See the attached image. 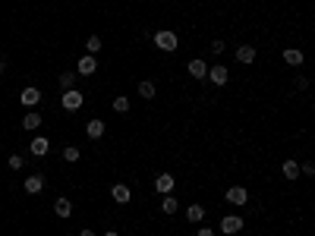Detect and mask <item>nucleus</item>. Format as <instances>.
I'll use <instances>...</instances> for the list:
<instances>
[{
  "label": "nucleus",
  "instance_id": "obj_1",
  "mask_svg": "<svg viewBox=\"0 0 315 236\" xmlns=\"http://www.w3.org/2000/svg\"><path fill=\"white\" fill-rule=\"evenodd\" d=\"M155 47H158V51H164V54H173V51L180 47L177 32H170V29H161V32H155Z\"/></svg>",
  "mask_w": 315,
  "mask_h": 236
},
{
  "label": "nucleus",
  "instance_id": "obj_2",
  "mask_svg": "<svg viewBox=\"0 0 315 236\" xmlns=\"http://www.w3.org/2000/svg\"><path fill=\"white\" fill-rule=\"evenodd\" d=\"M85 104V94L82 91H76V89H66L63 94H60V107H63V110H79V107Z\"/></svg>",
  "mask_w": 315,
  "mask_h": 236
},
{
  "label": "nucleus",
  "instance_id": "obj_3",
  "mask_svg": "<svg viewBox=\"0 0 315 236\" xmlns=\"http://www.w3.org/2000/svg\"><path fill=\"white\" fill-rule=\"evenodd\" d=\"M243 227H246V220L240 218V214H227V218H221V233H224V236L240 233Z\"/></svg>",
  "mask_w": 315,
  "mask_h": 236
},
{
  "label": "nucleus",
  "instance_id": "obj_4",
  "mask_svg": "<svg viewBox=\"0 0 315 236\" xmlns=\"http://www.w3.org/2000/svg\"><path fill=\"white\" fill-rule=\"evenodd\" d=\"M205 79L221 89V85H227V79H230V70H227L224 63H214V66H208V76H205Z\"/></svg>",
  "mask_w": 315,
  "mask_h": 236
},
{
  "label": "nucleus",
  "instance_id": "obj_5",
  "mask_svg": "<svg viewBox=\"0 0 315 236\" xmlns=\"http://www.w3.org/2000/svg\"><path fill=\"white\" fill-rule=\"evenodd\" d=\"M95 73H98V57H95V54H85V57H79L76 76H95Z\"/></svg>",
  "mask_w": 315,
  "mask_h": 236
},
{
  "label": "nucleus",
  "instance_id": "obj_6",
  "mask_svg": "<svg viewBox=\"0 0 315 236\" xmlns=\"http://www.w3.org/2000/svg\"><path fill=\"white\" fill-rule=\"evenodd\" d=\"M111 199L117 201V205H130V201H132V189L126 183H113L111 186Z\"/></svg>",
  "mask_w": 315,
  "mask_h": 236
},
{
  "label": "nucleus",
  "instance_id": "obj_7",
  "mask_svg": "<svg viewBox=\"0 0 315 236\" xmlns=\"http://www.w3.org/2000/svg\"><path fill=\"white\" fill-rule=\"evenodd\" d=\"M173 186H177V180H173L170 170H164V173H158V177H155V189H158L161 195H170Z\"/></svg>",
  "mask_w": 315,
  "mask_h": 236
},
{
  "label": "nucleus",
  "instance_id": "obj_8",
  "mask_svg": "<svg viewBox=\"0 0 315 236\" xmlns=\"http://www.w3.org/2000/svg\"><path fill=\"white\" fill-rule=\"evenodd\" d=\"M230 205H237V208H243L246 201H249V192H246V186H230L227 189V195H224Z\"/></svg>",
  "mask_w": 315,
  "mask_h": 236
},
{
  "label": "nucleus",
  "instance_id": "obj_9",
  "mask_svg": "<svg viewBox=\"0 0 315 236\" xmlns=\"http://www.w3.org/2000/svg\"><path fill=\"white\" fill-rule=\"evenodd\" d=\"M186 73H189L192 79H205V76H208V63L199 60V57H192L189 63H186Z\"/></svg>",
  "mask_w": 315,
  "mask_h": 236
},
{
  "label": "nucleus",
  "instance_id": "obj_10",
  "mask_svg": "<svg viewBox=\"0 0 315 236\" xmlns=\"http://www.w3.org/2000/svg\"><path fill=\"white\" fill-rule=\"evenodd\" d=\"M29 151L35 154V158H44V154L51 151V142H48V136H35L29 142Z\"/></svg>",
  "mask_w": 315,
  "mask_h": 236
},
{
  "label": "nucleus",
  "instance_id": "obj_11",
  "mask_svg": "<svg viewBox=\"0 0 315 236\" xmlns=\"http://www.w3.org/2000/svg\"><path fill=\"white\" fill-rule=\"evenodd\" d=\"M19 101H22L25 107H38V104H41V91H38L35 85H29V89H22V94H19Z\"/></svg>",
  "mask_w": 315,
  "mask_h": 236
},
{
  "label": "nucleus",
  "instance_id": "obj_12",
  "mask_svg": "<svg viewBox=\"0 0 315 236\" xmlns=\"http://www.w3.org/2000/svg\"><path fill=\"white\" fill-rule=\"evenodd\" d=\"M22 189H25V192H29V195H38V192H41V189H44V177H41V173H32V177H25Z\"/></svg>",
  "mask_w": 315,
  "mask_h": 236
},
{
  "label": "nucleus",
  "instance_id": "obj_13",
  "mask_svg": "<svg viewBox=\"0 0 315 236\" xmlns=\"http://www.w3.org/2000/svg\"><path fill=\"white\" fill-rule=\"evenodd\" d=\"M237 63H243V66L256 63V47H252V44H240L237 47Z\"/></svg>",
  "mask_w": 315,
  "mask_h": 236
},
{
  "label": "nucleus",
  "instance_id": "obj_14",
  "mask_svg": "<svg viewBox=\"0 0 315 236\" xmlns=\"http://www.w3.org/2000/svg\"><path fill=\"white\" fill-rule=\"evenodd\" d=\"M107 132V126H104V120H89V123H85V136H89L92 142L95 139H101Z\"/></svg>",
  "mask_w": 315,
  "mask_h": 236
},
{
  "label": "nucleus",
  "instance_id": "obj_15",
  "mask_svg": "<svg viewBox=\"0 0 315 236\" xmlns=\"http://www.w3.org/2000/svg\"><path fill=\"white\" fill-rule=\"evenodd\" d=\"M54 214H57V218H70L73 214V201L66 199V195H60V199L54 201Z\"/></svg>",
  "mask_w": 315,
  "mask_h": 236
},
{
  "label": "nucleus",
  "instance_id": "obj_16",
  "mask_svg": "<svg viewBox=\"0 0 315 236\" xmlns=\"http://www.w3.org/2000/svg\"><path fill=\"white\" fill-rule=\"evenodd\" d=\"M303 51H299V47H287V51H284V63L287 66H303Z\"/></svg>",
  "mask_w": 315,
  "mask_h": 236
},
{
  "label": "nucleus",
  "instance_id": "obj_17",
  "mask_svg": "<svg viewBox=\"0 0 315 236\" xmlns=\"http://www.w3.org/2000/svg\"><path fill=\"white\" fill-rule=\"evenodd\" d=\"M186 220H192V224H202V220H205V208H202V205H189V208H186Z\"/></svg>",
  "mask_w": 315,
  "mask_h": 236
},
{
  "label": "nucleus",
  "instance_id": "obj_18",
  "mask_svg": "<svg viewBox=\"0 0 315 236\" xmlns=\"http://www.w3.org/2000/svg\"><path fill=\"white\" fill-rule=\"evenodd\" d=\"M139 94H142L145 101H151L158 94V89H155V82H151V79H142V82H139Z\"/></svg>",
  "mask_w": 315,
  "mask_h": 236
},
{
  "label": "nucleus",
  "instance_id": "obj_19",
  "mask_svg": "<svg viewBox=\"0 0 315 236\" xmlns=\"http://www.w3.org/2000/svg\"><path fill=\"white\" fill-rule=\"evenodd\" d=\"M41 126V113H35V110H29L22 117V129H38Z\"/></svg>",
  "mask_w": 315,
  "mask_h": 236
},
{
  "label": "nucleus",
  "instance_id": "obj_20",
  "mask_svg": "<svg viewBox=\"0 0 315 236\" xmlns=\"http://www.w3.org/2000/svg\"><path fill=\"white\" fill-rule=\"evenodd\" d=\"M280 173H284L287 180H296L299 177V164L296 161H284V164H280Z\"/></svg>",
  "mask_w": 315,
  "mask_h": 236
},
{
  "label": "nucleus",
  "instance_id": "obj_21",
  "mask_svg": "<svg viewBox=\"0 0 315 236\" xmlns=\"http://www.w3.org/2000/svg\"><path fill=\"white\" fill-rule=\"evenodd\" d=\"M60 89H76V70H66V73H60Z\"/></svg>",
  "mask_w": 315,
  "mask_h": 236
},
{
  "label": "nucleus",
  "instance_id": "obj_22",
  "mask_svg": "<svg viewBox=\"0 0 315 236\" xmlns=\"http://www.w3.org/2000/svg\"><path fill=\"white\" fill-rule=\"evenodd\" d=\"M177 208H180V201L173 199V195H164V199H161V211L164 214H177Z\"/></svg>",
  "mask_w": 315,
  "mask_h": 236
},
{
  "label": "nucleus",
  "instance_id": "obj_23",
  "mask_svg": "<svg viewBox=\"0 0 315 236\" xmlns=\"http://www.w3.org/2000/svg\"><path fill=\"white\" fill-rule=\"evenodd\" d=\"M111 107H113V110H117V113H130V98H126V94H117Z\"/></svg>",
  "mask_w": 315,
  "mask_h": 236
},
{
  "label": "nucleus",
  "instance_id": "obj_24",
  "mask_svg": "<svg viewBox=\"0 0 315 236\" xmlns=\"http://www.w3.org/2000/svg\"><path fill=\"white\" fill-rule=\"evenodd\" d=\"M79 158H82V151H79L76 145H66V148H63V161H66V164H76Z\"/></svg>",
  "mask_w": 315,
  "mask_h": 236
},
{
  "label": "nucleus",
  "instance_id": "obj_25",
  "mask_svg": "<svg viewBox=\"0 0 315 236\" xmlns=\"http://www.w3.org/2000/svg\"><path fill=\"white\" fill-rule=\"evenodd\" d=\"M85 47H89V54H98V51H101V38H98V35H92L89 41H85Z\"/></svg>",
  "mask_w": 315,
  "mask_h": 236
},
{
  "label": "nucleus",
  "instance_id": "obj_26",
  "mask_svg": "<svg viewBox=\"0 0 315 236\" xmlns=\"http://www.w3.org/2000/svg\"><path fill=\"white\" fill-rule=\"evenodd\" d=\"M208 47H211V54H214V57H221V54H224V51H227V44H224V41H221V38H218V41H211Z\"/></svg>",
  "mask_w": 315,
  "mask_h": 236
},
{
  "label": "nucleus",
  "instance_id": "obj_27",
  "mask_svg": "<svg viewBox=\"0 0 315 236\" xmlns=\"http://www.w3.org/2000/svg\"><path fill=\"white\" fill-rule=\"evenodd\" d=\"M312 173H315V164H312V161L299 164V177H312Z\"/></svg>",
  "mask_w": 315,
  "mask_h": 236
},
{
  "label": "nucleus",
  "instance_id": "obj_28",
  "mask_svg": "<svg viewBox=\"0 0 315 236\" xmlns=\"http://www.w3.org/2000/svg\"><path fill=\"white\" fill-rule=\"evenodd\" d=\"M22 164L25 161L19 158V154H10V170H22Z\"/></svg>",
  "mask_w": 315,
  "mask_h": 236
},
{
  "label": "nucleus",
  "instance_id": "obj_29",
  "mask_svg": "<svg viewBox=\"0 0 315 236\" xmlns=\"http://www.w3.org/2000/svg\"><path fill=\"white\" fill-rule=\"evenodd\" d=\"M296 89L306 91V89H309V79H306V76H296Z\"/></svg>",
  "mask_w": 315,
  "mask_h": 236
},
{
  "label": "nucleus",
  "instance_id": "obj_30",
  "mask_svg": "<svg viewBox=\"0 0 315 236\" xmlns=\"http://www.w3.org/2000/svg\"><path fill=\"white\" fill-rule=\"evenodd\" d=\"M196 236H214V230H211V227H199Z\"/></svg>",
  "mask_w": 315,
  "mask_h": 236
},
{
  "label": "nucleus",
  "instance_id": "obj_31",
  "mask_svg": "<svg viewBox=\"0 0 315 236\" xmlns=\"http://www.w3.org/2000/svg\"><path fill=\"white\" fill-rule=\"evenodd\" d=\"M79 236H95V233H92V230H82V233H79Z\"/></svg>",
  "mask_w": 315,
  "mask_h": 236
},
{
  "label": "nucleus",
  "instance_id": "obj_32",
  "mask_svg": "<svg viewBox=\"0 0 315 236\" xmlns=\"http://www.w3.org/2000/svg\"><path fill=\"white\" fill-rule=\"evenodd\" d=\"M104 236H120V233H117V230H107V233H104Z\"/></svg>",
  "mask_w": 315,
  "mask_h": 236
},
{
  "label": "nucleus",
  "instance_id": "obj_33",
  "mask_svg": "<svg viewBox=\"0 0 315 236\" xmlns=\"http://www.w3.org/2000/svg\"><path fill=\"white\" fill-rule=\"evenodd\" d=\"M3 66H6V63H3V57H0V76H3Z\"/></svg>",
  "mask_w": 315,
  "mask_h": 236
}]
</instances>
